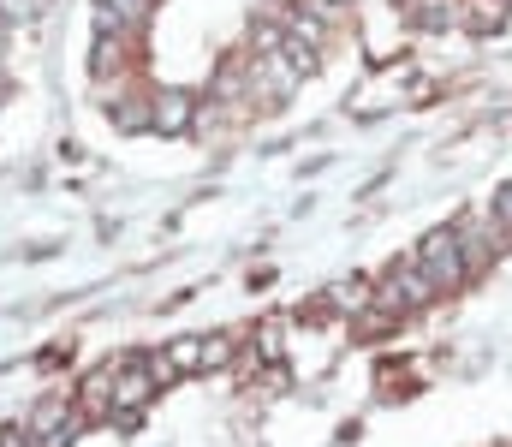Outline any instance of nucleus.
<instances>
[{
    "label": "nucleus",
    "instance_id": "nucleus-7",
    "mask_svg": "<svg viewBox=\"0 0 512 447\" xmlns=\"http://www.w3.org/2000/svg\"><path fill=\"white\" fill-rule=\"evenodd\" d=\"M417 24H423V30H441V24H459V0H423V12H417Z\"/></svg>",
    "mask_w": 512,
    "mask_h": 447
},
{
    "label": "nucleus",
    "instance_id": "nucleus-6",
    "mask_svg": "<svg viewBox=\"0 0 512 447\" xmlns=\"http://www.w3.org/2000/svg\"><path fill=\"white\" fill-rule=\"evenodd\" d=\"M84 412H114V370H96L84 382Z\"/></svg>",
    "mask_w": 512,
    "mask_h": 447
},
{
    "label": "nucleus",
    "instance_id": "nucleus-1",
    "mask_svg": "<svg viewBox=\"0 0 512 447\" xmlns=\"http://www.w3.org/2000/svg\"><path fill=\"white\" fill-rule=\"evenodd\" d=\"M411 269L429 281V293H447V287H459L465 281V245H459V233L453 227H441V233H429L423 245H417V257H411Z\"/></svg>",
    "mask_w": 512,
    "mask_h": 447
},
{
    "label": "nucleus",
    "instance_id": "nucleus-4",
    "mask_svg": "<svg viewBox=\"0 0 512 447\" xmlns=\"http://www.w3.org/2000/svg\"><path fill=\"white\" fill-rule=\"evenodd\" d=\"M149 394H155L149 364H126V370H114V412H137Z\"/></svg>",
    "mask_w": 512,
    "mask_h": 447
},
{
    "label": "nucleus",
    "instance_id": "nucleus-9",
    "mask_svg": "<svg viewBox=\"0 0 512 447\" xmlns=\"http://www.w3.org/2000/svg\"><path fill=\"white\" fill-rule=\"evenodd\" d=\"M328 6H346V0H328Z\"/></svg>",
    "mask_w": 512,
    "mask_h": 447
},
{
    "label": "nucleus",
    "instance_id": "nucleus-5",
    "mask_svg": "<svg viewBox=\"0 0 512 447\" xmlns=\"http://www.w3.org/2000/svg\"><path fill=\"white\" fill-rule=\"evenodd\" d=\"M155 126L161 132H185L191 126V96H161L155 102Z\"/></svg>",
    "mask_w": 512,
    "mask_h": 447
},
{
    "label": "nucleus",
    "instance_id": "nucleus-2",
    "mask_svg": "<svg viewBox=\"0 0 512 447\" xmlns=\"http://www.w3.org/2000/svg\"><path fill=\"white\" fill-rule=\"evenodd\" d=\"M24 430H30V442L36 447H66L72 436H78V412H72L66 400H42V406L30 412Z\"/></svg>",
    "mask_w": 512,
    "mask_h": 447
},
{
    "label": "nucleus",
    "instance_id": "nucleus-3",
    "mask_svg": "<svg viewBox=\"0 0 512 447\" xmlns=\"http://www.w3.org/2000/svg\"><path fill=\"white\" fill-rule=\"evenodd\" d=\"M429 298H435V293H429V281H423L411 263H399V269H393V275L382 281L376 304H382L387 316H405V310H417V304H429Z\"/></svg>",
    "mask_w": 512,
    "mask_h": 447
},
{
    "label": "nucleus",
    "instance_id": "nucleus-8",
    "mask_svg": "<svg viewBox=\"0 0 512 447\" xmlns=\"http://www.w3.org/2000/svg\"><path fill=\"white\" fill-rule=\"evenodd\" d=\"M0 447H36V442H30V430H0Z\"/></svg>",
    "mask_w": 512,
    "mask_h": 447
}]
</instances>
